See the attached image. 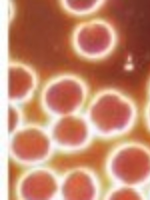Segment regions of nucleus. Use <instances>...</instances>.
<instances>
[{
  "instance_id": "nucleus-1",
  "label": "nucleus",
  "mask_w": 150,
  "mask_h": 200,
  "mask_svg": "<svg viewBox=\"0 0 150 200\" xmlns=\"http://www.w3.org/2000/svg\"><path fill=\"white\" fill-rule=\"evenodd\" d=\"M83 113L95 135L107 137L129 131L135 126L139 116L132 102L112 90L91 96Z\"/></svg>"
},
{
  "instance_id": "nucleus-2",
  "label": "nucleus",
  "mask_w": 150,
  "mask_h": 200,
  "mask_svg": "<svg viewBox=\"0 0 150 200\" xmlns=\"http://www.w3.org/2000/svg\"><path fill=\"white\" fill-rule=\"evenodd\" d=\"M143 118L146 126L150 131V102L144 113Z\"/></svg>"
}]
</instances>
